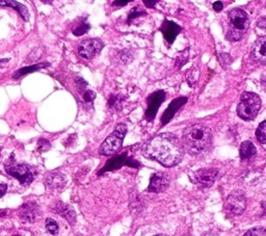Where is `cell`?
Here are the masks:
<instances>
[{
    "instance_id": "5bb4252c",
    "label": "cell",
    "mask_w": 266,
    "mask_h": 236,
    "mask_svg": "<svg viewBox=\"0 0 266 236\" xmlns=\"http://www.w3.org/2000/svg\"><path fill=\"white\" fill-rule=\"evenodd\" d=\"M131 163H133L130 159L127 157V153H123L121 155H117L115 157H113L112 160H110L106 164V166L100 171L99 174H103L105 172H109V171H114L117 169H120L121 167H123L124 165L127 166H132ZM133 167V166H132Z\"/></svg>"
},
{
    "instance_id": "ab89813d",
    "label": "cell",
    "mask_w": 266,
    "mask_h": 236,
    "mask_svg": "<svg viewBox=\"0 0 266 236\" xmlns=\"http://www.w3.org/2000/svg\"><path fill=\"white\" fill-rule=\"evenodd\" d=\"M2 149H3V148H2V147H0V152H2Z\"/></svg>"
},
{
    "instance_id": "d4e9b609",
    "label": "cell",
    "mask_w": 266,
    "mask_h": 236,
    "mask_svg": "<svg viewBox=\"0 0 266 236\" xmlns=\"http://www.w3.org/2000/svg\"><path fill=\"white\" fill-rule=\"evenodd\" d=\"M46 229L52 235H58L60 232V226L53 219L46 220Z\"/></svg>"
},
{
    "instance_id": "6da1fadb",
    "label": "cell",
    "mask_w": 266,
    "mask_h": 236,
    "mask_svg": "<svg viewBox=\"0 0 266 236\" xmlns=\"http://www.w3.org/2000/svg\"><path fill=\"white\" fill-rule=\"evenodd\" d=\"M142 152L147 159L156 161L164 167L171 168L177 166L182 161L184 147L176 136L161 134L145 143Z\"/></svg>"
},
{
    "instance_id": "30bf717a",
    "label": "cell",
    "mask_w": 266,
    "mask_h": 236,
    "mask_svg": "<svg viewBox=\"0 0 266 236\" xmlns=\"http://www.w3.org/2000/svg\"><path fill=\"white\" fill-rule=\"evenodd\" d=\"M166 100V93L164 91H157L153 94H151L148 99V109L146 111V119L148 121H152L155 119L156 114L161 108V104Z\"/></svg>"
},
{
    "instance_id": "9a60e30c",
    "label": "cell",
    "mask_w": 266,
    "mask_h": 236,
    "mask_svg": "<svg viewBox=\"0 0 266 236\" xmlns=\"http://www.w3.org/2000/svg\"><path fill=\"white\" fill-rule=\"evenodd\" d=\"M251 55L256 62L266 64V37L259 38L254 43Z\"/></svg>"
},
{
    "instance_id": "e575fe53",
    "label": "cell",
    "mask_w": 266,
    "mask_h": 236,
    "mask_svg": "<svg viewBox=\"0 0 266 236\" xmlns=\"http://www.w3.org/2000/svg\"><path fill=\"white\" fill-rule=\"evenodd\" d=\"M261 85H262L264 91L266 92V75H264V76L261 77Z\"/></svg>"
},
{
    "instance_id": "4fadbf2b",
    "label": "cell",
    "mask_w": 266,
    "mask_h": 236,
    "mask_svg": "<svg viewBox=\"0 0 266 236\" xmlns=\"http://www.w3.org/2000/svg\"><path fill=\"white\" fill-rule=\"evenodd\" d=\"M186 102H188V98L186 97H179L173 100L162 117V124L163 125L168 124L174 118L175 114L184 106Z\"/></svg>"
},
{
    "instance_id": "83f0119b",
    "label": "cell",
    "mask_w": 266,
    "mask_h": 236,
    "mask_svg": "<svg viewBox=\"0 0 266 236\" xmlns=\"http://www.w3.org/2000/svg\"><path fill=\"white\" fill-rule=\"evenodd\" d=\"M75 84H76V86H77V88H78L79 91L86 90V88H87V86H88V83L84 80V78H82V77H77L76 80H75Z\"/></svg>"
},
{
    "instance_id": "60d3db41",
    "label": "cell",
    "mask_w": 266,
    "mask_h": 236,
    "mask_svg": "<svg viewBox=\"0 0 266 236\" xmlns=\"http://www.w3.org/2000/svg\"><path fill=\"white\" fill-rule=\"evenodd\" d=\"M183 236H189V235H183Z\"/></svg>"
},
{
    "instance_id": "ffe728a7",
    "label": "cell",
    "mask_w": 266,
    "mask_h": 236,
    "mask_svg": "<svg viewBox=\"0 0 266 236\" xmlns=\"http://www.w3.org/2000/svg\"><path fill=\"white\" fill-rule=\"evenodd\" d=\"M49 66H50L49 63H42V64H35V65H32V66H29V67L21 68L13 74V78H14V80H18V78H20V77H23V76L28 75V74L37 72L41 69L48 68Z\"/></svg>"
},
{
    "instance_id": "8fae6325",
    "label": "cell",
    "mask_w": 266,
    "mask_h": 236,
    "mask_svg": "<svg viewBox=\"0 0 266 236\" xmlns=\"http://www.w3.org/2000/svg\"><path fill=\"white\" fill-rule=\"evenodd\" d=\"M41 215L40 207L36 202L24 203L18 212L19 218L24 223H35Z\"/></svg>"
},
{
    "instance_id": "d6a6232c",
    "label": "cell",
    "mask_w": 266,
    "mask_h": 236,
    "mask_svg": "<svg viewBox=\"0 0 266 236\" xmlns=\"http://www.w3.org/2000/svg\"><path fill=\"white\" fill-rule=\"evenodd\" d=\"M157 4V0H144V5L149 8H153Z\"/></svg>"
},
{
    "instance_id": "4316f807",
    "label": "cell",
    "mask_w": 266,
    "mask_h": 236,
    "mask_svg": "<svg viewBox=\"0 0 266 236\" xmlns=\"http://www.w3.org/2000/svg\"><path fill=\"white\" fill-rule=\"evenodd\" d=\"M51 148V143L46 139H40L38 142L39 152H46Z\"/></svg>"
},
{
    "instance_id": "44dd1931",
    "label": "cell",
    "mask_w": 266,
    "mask_h": 236,
    "mask_svg": "<svg viewBox=\"0 0 266 236\" xmlns=\"http://www.w3.org/2000/svg\"><path fill=\"white\" fill-rule=\"evenodd\" d=\"M256 152H257L256 147L251 141L244 142L241 146V150H239V154H241L243 161H248L253 159V157L256 155Z\"/></svg>"
},
{
    "instance_id": "ba28073f",
    "label": "cell",
    "mask_w": 266,
    "mask_h": 236,
    "mask_svg": "<svg viewBox=\"0 0 266 236\" xmlns=\"http://www.w3.org/2000/svg\"><path fill=\"white\" fill-rule=\"evenodd\" d=\"M226 207L228 211L236 216L244 214L247 207V200L245 194L241 191L233 192L227 199Z\"/></svg>"
},
{
    "instance_id": "2e32d148",
    "label": "cell",
    "mask_w": 266,
    "mask_h": 236,
    "mask_svg": "<svg viewBox=\"0 0 266 236\" xmlns=\"http://www.w3.org/2000/svg\"><path fill=\"white\" fill-rule=\"evenodd\" d=\"M170 185L169 179L163 174H155L151 177L148 191L151 193H162L168 189Z\"/></svg>"
},
{
    "instance_id": "836d02e7",
    "label": "cell",
    "mask_w": 266,
    "mask_h": 236,
    "mask_svg": "<svg viewBox=\"0 0 266 236\" xmlns=\"http://www.w3.org/2000/svg\"><path fill=\"white\" fill-rule=\"evenodd\" d=\"M258 26L260 29H263L266 31V18H262L258 21Z\"/></svg>"
},
{
    "instance_id": "74e56055",
    "label": "cell",
    "mask_w": 266,
    "mask_h": 236,
    "mask_svg": "<svg viewBox=\"0 0 266 236\" xmlns=\"http://www.w3.org/2000/svg\"><path fill=\"white\" fill-rule=\"evenodd\" d=\"M42 3H43V4H51L52 2H42Z\"/></svg>"
},
{
    "instance_id": "7402d4cb",
    "label": "cell",
    "mask_w": 266,
    "mask_h": 236,
    "mask_svg": "<svg viewBox=\"0 0 266 236\" xmlns=\"http://www.w3.org/2000/svg\"><path fill=\"white\" fill-rule=\"evenodd\" d=\"M122 102H123V98H121V96H116V95H112L109 99L108 106L110 109H114L117 111H120L122 109Z\"/></svg>"
},
{
    "instance_id": "d6986e66",
    "label": "cell",
    "mask_w": 266,
    "mask_h": 236,
    "mask_svg": "<svg viewBox=\"0 0 266 236\" xmlns=\"http://www.w3.org/2000/svg\"><path fill=\"white\" fill-rule=\"evenodd\" d=\"M0 6L10 7V8L14 9L15 11H17L19 13V15L22 17V19L26 22L30 20V12H29L28 8L18 2H15V0H0Z\"/></svg>"
},
{
    "instance_id": "8992f818",
    "label": "cell",
    "mask_w": 266,
    "mask_h": 236,
    "mask_svg": "<svg viewBox=\"0 0 266 236\" xmlns=\"http://www.w3.org/2000/svg\"><path fill=\"white\" fill-rule=\"evenodd\" d=\"M6 171L9 175L16 178L22 186H30L35 179L34 169L25 164H9L6 165Z\"/></svg>"
},
{
    "instance_id": "3957f363",
    "label": "cell",
    "mask_w": 266,
    "mask_h": 236,
    "mask_svg": "<svg viewBox=\"0 0 266 236\" xmlns=\"http://www.w3.org/2000/svg\"><path fill=\"white\" fill-rule=\"evenodd\" d=\"M250 26L248 14L242 9H233L229 13V30L227 39L232 42L241 40Z\"/></svg>"
},
{
    "instance_id": "1f68e13d",
    "label": "cell",
    "mask_w": 266,
    "mask_h": 236,
    "mask_svg": "<svg viewBox=\"0 0 266 236\" xmlns=\"http://www.w3.org/2000/svg\"><path fill=\"white\" fill-rule=\"evenodd\" d=\"M7 191H8V186L7 185H0V198L4 197L6 194H7Z\"/></svg>"
},
{
    "instance_id": "5b68a950",
    "label": "cell",
    "mask_w": 266,
    "mask_h": 236,
    "mask_svg": "<svg viewBox=\"0 0 266 236\" xmlns=\"http://www.w3.org/2000/svg\"><path fill=\"white\" fill-rule=\"evenodd\" d=\"M127 134V126L123 123H120L116 126L114 133L110 135L106 139L101 147H100V154L105 156H111L115 155L119 152V150L122 148L124 138Z\"/></svg>"
},
{
    "instance_id": "9c48e42d",
    "label": "cell",
    "mask_w": 266,
    "mask_h": 236,
    "mask_svg": "<svg viewBox=\"0 0 266 236\" xmlns=\"http://www.w3.org/2000/svg\"><path fill=\"white\" fill-rule=\"evenodd\" d=\"M218 169H201L194 174L193 180L202 188H210L219 176Z\"/></svg>"
},
{
    "instance_id": "e0dca14e",
    "label": "cell",
    "mask_w": 266,
    "mask_h": 236,
    "mask_svg": "<svg viewBox=\"0 0 266 236\" xmlns=\"http://www.w3.org/2000/svg\"><path fill=\"white\" fill-rule=\"evenodd\" d=\"M161 31H162V33L164 34L165 39H166L170 44H172V43H174V41H175V39L177 38V36L180 34L181 28H180V26H179L178 24H176L175 22L170 21V20H166V21L163 23V25H162Z\"/></svg>"
},
{
    "instance_id": "52a82bcc",
    "label": "cell",
    "mask_w": 266,
    "mask_h": 236,
    "mask_svg": "<svg viewBox=\"0 0 266 236\" xmlns=\"http://www.w3.org/2000/svg\"><path fill=\"white\" fill-rule=\"evenodd\" d=\"M103 47H104V43L100 39H97V38L86 39V40L82 41L81 44H79L78 54L82 58L90 60V59H93L98 54H100Z\"/></svg>"
},
{
    "instance_id": "f546056e",
    "label": "cell",
    "mask_w": 266,
    "mask_h": 236,
    "mask_svg": "<svg viewBox=\"0 0 266 236\" xmlns=\"http://www.w3.org/2000/svg\"><path fill=\"white\" fill-rule=\"evenodd\" d=\"M96 99V93L94 91H91V90H87L84 94V100L86 102H93L94 100Z\"/></svg>"
},
{
    "instance_id": "8d00e7d4",
    "label": "cell",
    "mask_w": 266,
    "mask_h": 236,
    "mask_svg": "<svg viewBox=\"0 0 266 236\" xmlns=\"http://www.w3.org/2000/svg\"><path fill=\"white\" fill-rule=\"evenodd\" d=\"M10 60H8V59H6V60H2V61H0V64H2V63H8Z\"/></svg>"
},
{
    "instance_id": "f35d334b",
    "label": "cell",
    "mask_w": 266,
    "mask_h": 236,
    "mask_svg": "<svg viewBox=\"0 0 266 236\" xmlns=\"http://www.w3.org/2000/svg\"><path fill=\"white\" fill-rule=\"evenodd\" d=\"M155 236H167V235H165V234H158V235H155Z\"/></svg>"
},
{
    "instance_id": "ac0fdd59",
    "label": "cell",
    "mask_w": 266,
    "mask_h": 236,
    "mask_svg": "<svg viewBox=\"0 0 266 236\" xmlns=\"http://www.w3.org/2000/svg\"><path fill=\"white\" fill-rule=\"evenodd\" d=\"M67 183L66 177L58 172H51L45 178V185L50 190L63 189Z\"/></svg>"
},
{
    "instance_id": "7c38bea8",
    "label": "cell",
    "mask_w": 266,
    "mask_h": 236,
    "mask_svg": "<svg viewBox=\"0 0 266 236\" xmlns=\"http://www.w3.org/2000/svg\"><path fill=\"white\" fill-rule=\"evenodd\" d=\"M53 212H55L57 215H60L61 217H63L66 221H68V223L70 225H74L76 222V214L75 211L73 209L72 206H70L69 204H66L64 202H57L52 207Z\"/></svg>"
},
{
    "instance_id": "4dcf8cb0",
    "label": "cell",
    "mask_w": 266,
    "mask_h": 236,
    "mask_svg": "<svg viewBox=\"0 0 266 236\" xmlns=\"http://www.w3.org/2000/svg\"><path fill=\"white\" fill-rule=\"evenodd\" d=\"M223 8H224V5H223V3H221V2H216V3L214 4V9H215V11H217V12H221V11L223 10Z\"/></svg>"
},
{
    "instance_id": "603a6c76",
    "label": "cell",
    "mask_w": 266,
    "mask_h": 236,
    "mask_svg": "<svg viewBox=\"0 0 266 236\" xmlns=\"http://www.w3.org/2000/svg\"><path fill=\"white\" fill-rule=\"evenodd\" d=\"M256 138L261 144H266V121L258 126L256 130Z\"/></svg>"
},
{
    "instance_id": "277c9868",
    "label": "cell",
    "mask_w": 266,
    "mask_h": 236,
    "mask_svg": "<svg viewBox=\"0 0 266 236\" xmlns=\"http://www.w3.org/2000/svg\"><path fill=\"white\" fill-rule=\"evenodd\" d=\"M261 109L260 97L252 92H246L242 95L241 101L237 106V114L244 120H254Z\"/></svg>"
},
{
    "instance_id": "cb8c5ba5",
    "label": "cell",
    "mask_w": 266,
    "mask_h": 236,
    "mask_svg": "<svg viewBox=\"0 0 266 236\" xmlns=\"http://www.w3.org/2000/svg\"><path fill=\"white\" fill-rule=\"evenodd\" d=\"M91 30V25L88 22H82L77 28L73 30V35L76 37H81L87 34Z\"/></svg>"
},
{
    "instance_id": "f1b7e54d",
    "label": "cell",
    "mask_w": 266,
    "mask_h": 236,
    "mask_svg": "<svg viewBox=\"0 0 266 236\" xmlns=\"http://www.w3.org/2000/svg\"><path fill=\"white\" fill-rule=\"evenodd\" d=\"M144 14H145V12L141 11V10H140V9H138V8L133 9V10L131 11V13L129 14V17H128V23H129L131 20L136 19L137 17H140V16H142V15H144Z\"/></svg>"
},
{
    "instance_id": "7a4b0ae2",
    "label": "cell",
    "mask_w": 266,
    "mask_h": 236,
    "mask_svg": "<svg viewBox=\"0 0 266 236\" xmlns=\"http://www.w3.org/2000/svg\"><path fill=\"white\" fill-rule=\"evenodd\" d=\"M183 147L193 155L207 152L212 144L211 130L202 124H194L183 131Z\"/></svg>"
},
{
    "instance_id": "d590c367",
    "label": "cell",
    "mask_w": 266,
    "mask_h": 236,
    "mask_svg": "<svg viewBox=\"0 0 266 236\" xmlns=\"http://www.w3.org/2000/svg\"><path fill=\"white\" fill-rule=\"evenodd\" d=\"M129 2H115L113 5L114 6H117V7H124L126 5H128Z\"/></svg>"
},
{
    "instance_id": "484cf974",
    "label": "cell",
    "mask_w": 266,
    "mask_h": 236,
    "mask_svg": "<svg viewBox=\"0 0 266 236\" xmlns=\"http://www.w3.org/2000/svg\"><path fill=\"white\" fill-rule=\"evenodd\" d=\"M245 236H266V228L263 227H256L249 230Z\"/></svg>"
}]
</instances>
